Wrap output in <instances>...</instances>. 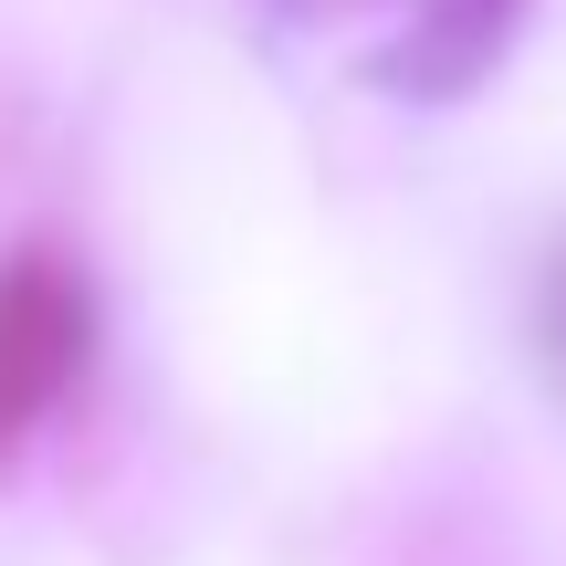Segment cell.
Segmentation results:
<instances>
[{
	"instance_id": "cell-1",
	"label": "cell",
	"mask_w": 566,
	"mask_h": 566,
	"mask_svg": "<svg viewBox=\"0 0 566 566\" xmlns=\"http://www.w3.org/2000/svg\"><path fill=\"white\" fill-rule=\"evenodd\" d=\"M95 357V294L63 273L53 252H11L0 263V462L63 409V388Z\"/></svg>"
},
{
	"instance_id": "cell-2",
	"label": "cell",
	"mask_w": 566,
	"mask_h": 566,
	"mask_svg": "<svg viewBox=\"0 0 566 566\" xmlns=\"http://www.w3.org/2000/svg\"><path fill=\"white\" fill-rule=\"evenodd\" d=\"M514 21H525V0H409V32H399V53H388V84H409V95H462L514 42Z\"/></svg>"
},
{
	"instance_id": "cell-3",
	"label": "cell",
	"mask_w": 566,
	"mask_h": 566,
	"mask_svg": "<svg viewBox=\"0 0 566 566\" xmlns=\"http://www.w3.org/2000/svg\"><path fill=\"white\" fill-rule=\"evenodd\" d=\"M546 336H556V357H566V263H556V294H546Z\"/></svg>"
}]
</instances>
